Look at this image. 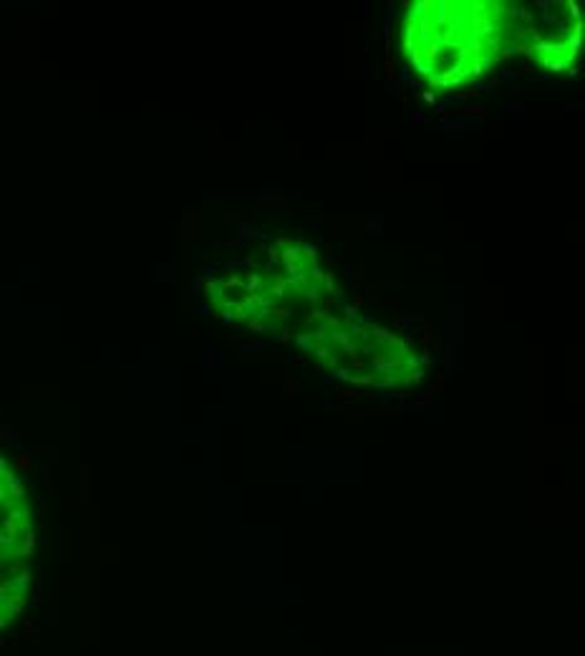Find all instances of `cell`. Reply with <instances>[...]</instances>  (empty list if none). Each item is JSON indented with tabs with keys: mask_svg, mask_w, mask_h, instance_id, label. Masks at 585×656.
Returning a JSON list of instances; mask_svg holds the SVG:
<instances>
[{
	"mask_svg": "<svg viewBox=\"0 0 585 656\" xmlns=\"http://www.w3.org/2000/svg\"><path fill=\"white\" fill-rule=\"evenodd\" d=\"M35 525L25 482L0 454V631L25 611L33 581Z\"/></svg>",
	"mask_w": 585,
	"mask_h": 656,
	"instance_id": "3",
	"label": "cell"
},
{
	"mask_svg": "<svg viewBox=\"0 0 585 656\" xmlns=\"http://www.w3.org/2000/svg\"><path fill=\"white\" fill-rule=\"evenodd\" d=\"M520 13L505 3L424 0L411 5L403 23V51L431 86L477 81L515 46L527 38Z\"/></svg>",
	"mask_w": 585,
	"mask_h": 656,
	"instance_id": "1",
	"label": "cell"
},
{
	"mask_svg": "<svg viewBox=\"0 0 585 656\" xmlns=\"http://www.w3.org/2000/svg\"><path fill=\"white\" fill-rule=\"evenodd\" d=\"M300 341L321 369L358 386L401 389L421 376L414 351L398 336L376 326L364 328L341 318H321Z\"/></svg>",
	"mask_w": 585,
	"mask_h": 656,
	"instance_id": "2",
	"label": "cell"
}]
</instances>
